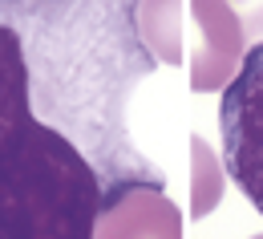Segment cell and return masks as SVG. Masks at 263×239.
I'll use <instances>...</instances> for the list:
<instances>
[{
	"label": "cell",
	"instance_id": "3",
	"mask_svg": "<svg viewBox=\"0 0 263 239\" xmlns=\"http://www.w3.org/2000/svg\"><path fill=\"white\" fill-rule=\"evenodd\" d=\"M191 89L211 94L223 89L239 73V61L247 53V33L239 16L223 0H191Z\"/></svg>",
	"mask_w": 263,
	"mask_h": 239
},
{
	"label": "cell",
	"instance_id": "8",
	"mask_svg": "<svg viewBox=\"0 0 263 239\" xmlns=\"http://www.w3.org/2000/svg\"><path fill=\"white\" fill-rule=\"evenodd\" d=\"M251 239H263V235H251Z\"/></svg>",
	"mask_w": 263,
	"mask_h": 239
},
{
	"label": "cell",
	"instance_id": "4",
	"mask_svg": "<svg viewBox=\"0 0 263 239\" xmlns=\"http://www.w3.org/2000/svg\"><path fill=\"white\" fill-rule=\"evenodd\" d=\"M93 239H182V211L162 191L134 187L101 207Z\"/></svg>",
	"mask_w": 263,
	"mask_h": 239
},
{
	"label": "cell",
	"instance_id": "6",
	"mask_svg": "<svg viewBox=\"0 0 263 239\" xmlns=\"http://www.w3.org/2000/svg\"><path fill=\"white\" fill-rule=\"evenodd\" d=\"M223 199V162L202 134H191V219H206Z\"/></svg>",
	"mask_w": 263,
	"mask_h": 239
},
{
	"label": "cell",
	"instance_id": "7",
	"mask_svg": "<svg viewBox=\"0 0 263 239\" xmlns=\"http://www.w3.org/2000/svg\"><path fill=\"white\" fill-rule=\"evenodd\" d=\"M223 4L239 16V25H243L247 36L263 33V0H223Z\"/></svg>",
	"mask_w": 263,
	"mask_h": 239
},
{
	"label": "cell",
	"instance_id": "1",
	"mask_svg": "<svg viewBox=\"0 0 263 239\" xmlns=\"http://www.w3.org/2000/svg\"><path fill=\"white\" fill-rule=\"evenodd\" d=\"M138 0H0V239H93L101 207L166 174L130 138L158 69Z\"/></svg>",
	"mask_w": 263,
	"mask_h": 239
},
{
	"label": "cell",
	"instance_id": "2",
	"mask_svg": "<svg viewBox=\"0 0 263 239\" xmlns=\"http://www.w3.org/2000/svg\"><path fill=\"white\" fill-rule=\"evenodd\" d=\"M223 130V171L243 191V199L263 215V41L239 61V73L219 98Z\"/></svg>",
	"mask_w": 263,
	"mask_h": 239
},
{
	"label": "cell",
	"instance_id": "5",
	"mask_svg": "<svg viewBox=\"0 0 263 239\" xmlns=\"http://www.w3.org/2000/svg\"><path fill=\"white\" fill-rule=\"evenodd\" d=\"M134 25L158 65H182V0H138Z\"/></svg>",
	"mask_w": 263,
	"mask_h": 239
}]
</instances>
